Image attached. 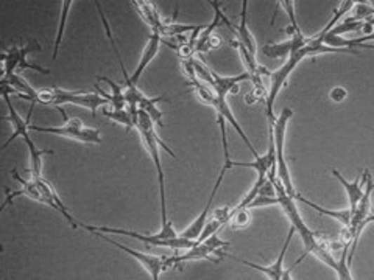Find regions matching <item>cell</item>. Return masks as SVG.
Masks as SVG:
<instances>
[{
    "label": "cell",
    "instance_id": "6da1fadb",
    "mask_svg": "<svg viewBox=\"0 0 374 280\" xmlns=\"http://www.w3.org/2000/svg\"><path fill=\"white\" fill-rule=\"evenodd\" d=\"M138 130L139 134L144 140V145L147 151L150 153V156L153 159V164L156 167V173H158V182H159V196H161V215H162V226L159 230V235L166 240H172V238L178 237L176 230L173 227L172 221L168 220L167 215V200H166V176H164V170H162V164H161V153L159 148L162 146L172 158H175V153L168 148V146L162 142V139L158 136L156 130H154V123L150 118V115L145 114L144 111H139V120H138Z\"/></svg>",
    "mask_w": 374,
    "mask_h": 280
},
{
    "label": "cell",
    "instance_id": "7a4b0ae2",
    "mask_svg": "<svg viewBox=\"0 0 374 280\" xmlns=\"http://www.w3.org/2000/svg\"><path fill=\"white\" fill-rule=\"evenodd\" d=\"M44 104V106H55L61 111V114L66 118V112L62 106L66 104H75V106L86 108L95 115L98 108L107 106L109 102L103 98L100 94L86 92V90H65L61 88H44L38 89L36 95L33 98L32 104Z\"/></svg>",
    "mask_w": 374,
    "mask_h": 280
},
{
    "label": "cell",
    "instance_id": "3957f363",
    "mask_svg": "<svg viewBox=\"0 0 374 280\" xmlns=\"http://www.w3.org/2000/svg\"><path fill=\"white\" fill-rule=\"evenodd\" d=\"M229 241H225L222 238H218V235L209 237L208 240H204L203 243H196L192 249H187L185 254H175V255H167L166 257V270L173 268V266H181L186 262H196V260H209L213 263H218L217 257H225L228 254H225V248L229 246Z\"/></svg>",
    "mask_w": 374,
    "mask_h": 280
},
{
    "label": "cell",
    "instance_id": "277c9868",
    "mask_svg": "<svg viewBox=\"0 0 374 280\" xmlns=\"http://www.w3.org/2000/svg\"><path fill=\"white\" fill-rule=\"evenodd\" d=\"M83 229H86L88 232H102V234H116V235H122V237H130L133 240H139L145 243L147 246H156V248H168V249H192L196 241L195 240H189V238H185L178 235L176 238H172V240H166L158 234L154 235H145V234H139L134 232V230L128 229H117V227H108V226H88V224H81Z\"/></svg>",
    "mask_w": 374,
    "mask_h": 280
},
{
    "label": "cell",
    "instance_id": "5b68a950",
    "mask_svg": "<svg viewBox=\"0 0 374 280\" xmlns=\"http://www.w3.org/2000/svg\"><path fill=\"white\" fill-rule=\"evenodd\" d=\"M293 115V111L290 108L282 109L281 115L276 118L273 126V137H274V151H276V168H278V178L281 181V184L284 186L286 192L293 196L298 193L295 192L293 181L290 176V170H288L287 159L284 156V144H286V134H287V123Z\"/></svg>",
    "mask_w": 374,
    "mask_h": 280
},
{
    "label": "cell",
    "instance_id": "8992f818",
    "mask_svg": "<svg viewBox=\"0 0 374 280\" xmlns=\"http://www.w3.org/2000/svg\"><path fill=\"white\" fill-rule=\"evenodd\" d=\"M65 120L66 123L62 126L30 125V131L47 132V134L69 137L72 140H79V142H83V144H93V145L102 144V136L98 130L88 128V126H84L80 118H76V117H66Z\"/></svg>",
    "mask_w": 374,
    "mask_h": 280
},
{
    "label": "cell",
    "instance_id": "52a82bcc",
    "mask_svg": "<svg viewBox=\"0 0 374 280\" xmlns=\"http://www.w3.org/2000/svg\"><path fill=\"white\" fill-rule=\"evenodd\" d=\"M42 48L36 41H30L24 47H10L8 50H5L2 53V62H4V76L2 78H8L10 75H13L16 70H38L41 74H48V70L41 69L39 66H34L32 62H28V53L32 52H41Z\"/></svg>",
    "mask_w": 374,
    "mask_h": 280
},
{
    "label": "cell",
    "instance_id": "ba28073f",
    "mask_svg": "<svg viewBox=\"0 0 374 280\" xmlns=\"http://www.w3.org/2000/svg\"><path fill=\"white\" fill-rule=\"evenodd\" d=\"M91 234L97 235L98 238H102V240L109 243L111 246L121 249V251L125 252V254L131 255L134 260H138V263L142 266L147 274L152 277V280H159L161 272L167 271L166 270V257L167 255H153V254H147V252H140V251H136V249H131L128 246H125V244H122V243L114 241L112 238L107 237V234H102V232H91Z\"/></svg>",
    "mask_w": 374,
    "mask_h": 280
},
{
    "label": "cell",
    "instance_id": "9c48e42d",
    "mask_svg": "<svg viewBox=\"0 0 374 280\" xmlns=\"http://www.w3.org/2000/svg\"><path fill=\"white\" fill-rule=\"evenodd\" d=\"M11 174L14 178H16L19 182H20V186H22V188H20V190H16V192H11L8 187H5V195H6V198L4 201V206L0 207V210H4L6 206H10L11 202L19 198V196H25V198H30L33 201H36V202H41V204H44L47 206V200H46V196L44 193L41 192V188L38 187L36 182H34V179H25L20 176V174L18 173L16 168H13L11 170Z\"/></svg>",
    "mask_w": 374,
    "mask_h": 280
},
{
    "label": "cell",
    "instance_id": "30bf717a",
    "mask_svg": "<svg viewBox=\"0 0 374 280\" xmlns=\"http://www.w3.org/2000/svg\"><path fill=\"white\" fill-rule=\"evenodd\" d=\"M296 232V229L292 226L290 230H288V235L286 238V241L284 244H282V249L279 252V255L276 258V262L272 263V265H268V266H260V265H256V263H253V262H248V260H242V258H237V257H231L232 260H236L239 263H242V265H246V266H250V268L253 270H256L259 272H262V274H265L268 279L270 280H281L282 279V274H284V257L287 254V249H288V244H290L292 241V238Z\"/></svg>",
    "mask_w": 374,
    "mask_h": 280
},
{
    "label": "cell",
    "instance_id": "8fae6325",
    "mask_svg": "<svg viewBox=\"0 0 374 280\" xmlns=\"http://www.w3.org/2000/svg\"><path fill=\"white\" fill-rule=\"evenodd\" d=\"M368 174H370V170H368V168H365L363 173H362V176H359L354 181L349 182L347 178H343V174L340 172H337L335 168H333V176L337 178V181H340V184L343 186L345 192H347V195H348L349 210H351L352 215H354L356 209L359 206V202H361L362 196H363V192H365L363 187L366 184V178H368Z\"/></svg>",
    "mask_w": 374,
    "mask_h": 280
},
{
    "label": "cell",
    "instance_id": "7c38bea8",
    "mask_svg": "<svg viewBox=\"0 0 374 280\" xmlns=\"http://www.w3.org/2000/svg\"><path fill=\"white\" fill-rule=\"evenodd\" d=\"M161 44H162V36H161V34L158 31H152L150 38H148V42H147V46H145L144 52H142V56H140L139 64H138L136 70H134V74L131 75V83L133 84H136V86H138V81H139L140 76H142L144 70L153 61L154 56L158 55L159 48H161Z\"/></svg>",
    "mask_w": 374,
    "mask_h": 280
},
{
    "label": "cell",
    "instance_id": "4fadbf2b",
    "mask_svg": "<svg viewBox=\"0 0 374 280\" xmlns=\"http://www.w3.org/2000/svg\"><path fill=\"white\" fill-rule=\"evenodd\" d=\"M131 5L136 8V11L140 14V18L145 20V24L152 28V31H158L162 27L164 19L159 16V13L154 6L153 2H145V0H138V2H131Z\"/></svg>",
    "mask_w": 374,
    "mask_h": 280
},
{
    "label": "cell",
    "instance_id": "5bb4252c",
    "mask_svg": "<svg viewBox=\"0 0 374 280\" xmlns=\"http://www.w3.org/2000/svg\"><path fill=\"white\" fill-rule=\"evenodd\" d=\"M211 72H213V76L215 80V88H214L215 94L236 95L239 94V83L250 80V75L246 72L237 76H220L218 74H215L214 70H211Z\"/></svg>",
    "mask_w": 374,
    "mask_h": 280
},
{
    "label": "cell",
    "instance_id": "9a60e30c",
    "mask_svg": "<svg viewBox=\"0 0 374 280\" xmlns=\"http://www.w3.org/2000/svg\"><path fill=\"white\" fill-rule=\"evenodd\" d=\"M98 81H107L109 84V88L112 90V94H107L105 90H102L100 88L97 86V94H100L103 98H107V100L109 102L112 111H121V109H125V104H126V100H125V89L122 86H119V84L116 81L109 80L108 76H97Z\"/></svg>",
    "mask_w": 374,
    "mask_h": 280
},
{
    "label": "cell",
    "instance_id": "2e32d148",
    "mask_svg": "<svg viewBox=\"0 0 374 280\" xmlns=\"http://www.w3.org/2000/svg\"><path fill=\"white\" fill-rule=\"evenodd\" d=\"M295 200L296 201H300V202H305L306 206L309 207H312L314 210H316V212L321 214V215H326V216H330V218H334L337 221H340L343 226H351V220H352V214H351V210L347 209V210H330V209H324L319 204H315V202L312 201H309L307 198H305V196L300 195V193H296L295 195Z\"/></svg>",
    "mask_w": 374,
    "mask_h": 280
},
{
    "label": "cell",
    "instance_id": "e0dca14e",
    "mask_svg": "<svg viewBox=\"0 0 374 280\" xmlns=\"http://www.w3.org/2000/svg\"><path fill=\"white\" fill-rule=\"evenodd\" d=\"M246 6H248V0H243L242 13H241V24L236 27V36L242 46L248 48L250 53L256 55V41H254L251 31L248 30V27H246Z\"/></svg>",
    "mask_w": 374,
    "mask_h": 280
},
{
    "label": "cell",
    "instance_id": "ac0fdd59",
    "mask_svg": "<svg viewBox=\"0 0 374 280\" xmlns=\"http://www.w3.org/2000/svg\"><path fill=\"white\" fill-rule=\"evenodd\" d=\"M164 100V98L162 97H156V98H150V97H147L145 94L140 97V100H139V104H138V108L139 111H144L145 114L150 115V118L153 120L154 126H159V128H162V126H164V123H162V111L156 106V104L159 102Z\"/></svg>",
    "mask_w": 374,
    "mask_h": 280
},
{
    "label": "cell",
    "instance_id": "d6986e66",
    "mask_svg": "<svg viewBox=\"0 0 374 280\" xmlns=\"http://www.w3.org/2000/svg\"><path fill=\"white\" fill-rule=\"evenodd\" d=\"M103 114H105V117L111 118V120L121 123L128 131H131L133 128H138V118H134L130 109H121V111L103 109Z\"/></svg>",
    "mask_w": 374,
    "mask_h": 280
},
{
    "label": "cell",
    "instance_id": "ffe728a7",
    "mask_svg": "<svg viewBox=\"0 0 374 280\" xmlns=\"http://www.w3.org/2000/svg\"><path fill=\"white\" fill-rule=\"evenodd\" d=\"M72 0H65V2H61V20H60V27H58V31H56V39H55V48H53V56L52 58L56 59L58 58V53H60V48H61V42H62V34H65V28H66V22H67V16H69V11H70V6H72Z\"/></svg>",
    "mask_w": 374,
    "mask_h": 280
},
{
    "label": "cell",
    "instance_id": "44dd1931",
    "mask_svg": "<svg viewBox=\"0 0 374 280\" xmlns=\"http://www.w3.org/2000/svg\"><path fill=\"white\" fill-rule=\"evenodd\" d=\"M349 248L351 246H345L340 252V257L337 258L338 260V268L335 271V274L338 280H354L351 274V265L348 263V257H349Z\"/></svg>",
    "mask_w": 374,
    "mask_h": 280
},
{
    "label": "cell",
    "instance_id": "7402d4cb",
    "mask_svg": "<svg viewBox=\"0 0 374 280\" xmlns=\"http://www.w3.org/2000/svg\"><path fill=\"white\" fill-rule=\"evenodd\" d=\"M354 13L351 14V16L345 18L348 20H363V22H366V20L371 19L374 16V6L370 4V2H356L354 4Z\"/></svg>",
    "mask_w": 374,
    "mask_h": 280
},
{
    "label": "cell",
    "instance_id": "603a6c76",
    "mask_svg": "<svg viewBox=\"0 0 374 280\" xmlns=\"http://www.w3.org/2000/svg\"><path fill=\"white\" fill-rule=\"evenodd\" d=\"M231 227L232 229H243L251 223V212L250 209H242L236 210V212H231Z\"/></svg>",
    "mask_w": 374,
    "mask_h": 280
},
{
    "label": "cell",
    "instance_id": "cb8c5ba5",
    "mask_svg": "<svg viewBox=\"0 0 374 280\" xmlns=\"http://www.w3.org/2000/svg\"><path fill=\"white\" fill-rule=\"evenodd\" d=\"M278 5H282V8L286 10L288 19H290V27L295 30L296 34H302L301 28L298 25V22H296V14H295V2L293 0H281V2H278Z\"/></svg>",
    "mask_w": 374,
    "mask_h": 280
},
{
    "label": "cell",
    "instance_id": "d4e9b609",
    "mask_svg": "<svg viewBox=\"0 0 374 280\" xmlns=\"http://www.w3.org/2000/svg\"><path fill=\"white\" fill-rule=\"evenodd\" d=\"M329 97H330V100H333V102H335V103H342L343 100H347L348 90L345 89V88L337 86V88H334L333 90H330V92H329Z\"/></svg>",
    "mask_w": 374,
    "mask_h": 280
},
{
    "label": "cell",
    "instance_id": "484cf974",
    "mask_svg": "<svg viewBox=\"0 0 374 280\" xmlns=\"http://www.w3.org/2000/svg\"><path fill=\"white\" fill-rule=\"evenodd\" d=\"M222 46V38L218 36V34H213V36L209 38V41L206 42V46H204L203 52H209V50H214V48H218Z\"/></svg>",
    "mask_w": 374,
    "mask_h": 280
},
{
    "label": "cell",
    "instance_id": "4316f807",
    "mask_svg": "<svg viewBox=\"0 0 374 280\" xmlns=\"http://www.w3.org/2000/svg\"><path fill=\"white\" fill-rule=\"evenodd\" d=\"M293 268H295V265L292 266V268H287V270L284 271V274H282V279H281V280H293V279H292V271H293Z\"/></svg>",
    "mask_w": 374,
    "mask_h": 280
}]
</instances>
